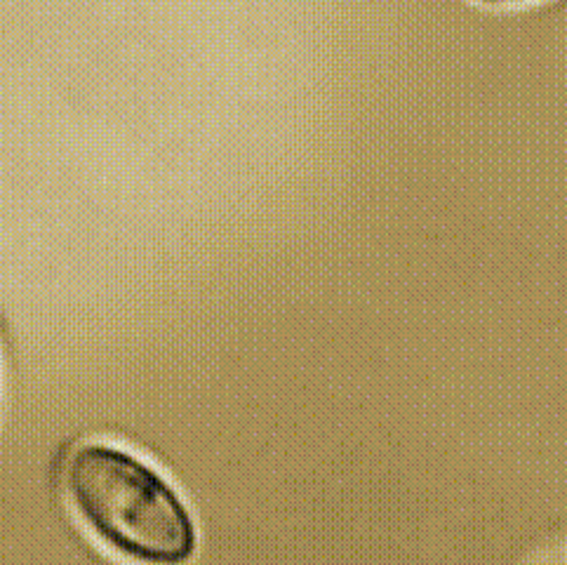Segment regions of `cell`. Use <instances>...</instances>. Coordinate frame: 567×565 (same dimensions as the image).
I'll return each mask as SVG.
<instances>
[{"label":"cell","mask_w":567,"mask_h":565,"mask_svg":"<svg viewBox=\"0 0 567 565\" xmlns=\"http://www.w3.org/2000/svg\"><path fill=\"white\" fill-rule=\"evenodd\" d=\"M62 485L75 518L106 549L163 565L194 556L198 535L186 502L132 450L104 441L75 445Z\"/></svg>","instance_id":"cell-1"},{"label":"cell","mask_w":567,"mask_h":565,"mask_svg":"<svg viewBox=\"0 0 567 565\" xmlns=\"http://www.w3.org/2000/svg\"><path fill=\"white\" fill-rule=\"evenodd\" d=\"M478 6H518L525 3V0H474Z\"/></svg>","instance_id":"cell-2"}]
</instances>
